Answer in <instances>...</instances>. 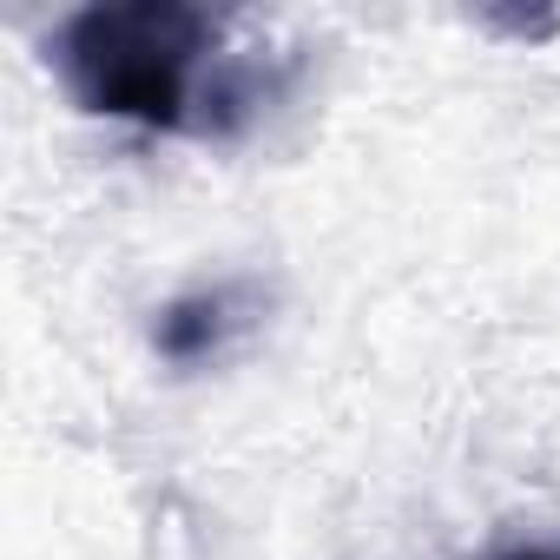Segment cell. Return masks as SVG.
<instances>
[{"label": "cell", "mask_w": 560, "mask_h": 560, "mask_svg": "<svg viewBox=\"0 0 560 560\" xmlns=\"http://www.w3.org/2000/svg\"><path fill=\"white\" fill-rule=\"evenodd\" d=\"M211 40L218 21L191 0H106L54 34V67L86 113L185 132L205 106L198 60H211Z\"/></svg>", "instance_id": "1"}, {"label": "cell", "mask_w": 560, "mask_h": 560, "mask_svg": "<svg viewBox=\"0 0 560 560\" xmlns=\"http://www.w3.org/2000/svg\"><path fill=\"white\" fill-rule=\"evenodd\" d=\"M494 560H560V540H521V547H501Z\"/></svg>", "instance_id": "3"}, {"label": "cell", "mask_w": 560, "mask_h": 560, "mask_svg": "<svg viewBox=\"0 0 560 560\" xmlns=\"http://www.w3.org/2000/svg\"><path fill=\"white\" fill-rule=\"evenodd\" d=\"M257 317V291L250 284H211V291H191V298H172L152 324V350L165 363H205L218 357L244 324Z\"/></svg>", "instance_id": "2"}]
</instances>
